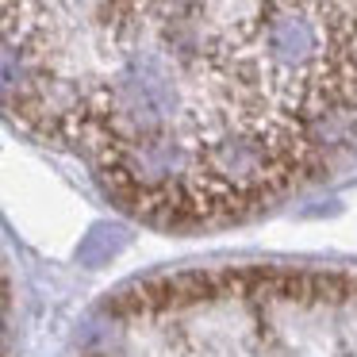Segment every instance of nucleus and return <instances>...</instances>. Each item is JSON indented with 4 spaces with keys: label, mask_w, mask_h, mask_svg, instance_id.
<instances>
[{
    "label": "nucleus",
    "mask_w": 357,
    "mask_h": 357,
    "mask_svg": "<svg viewBox=\"0 0 357 357\" xmlns=\"http://www.w3.org/2000/svg\"><path fill=\"white\" fill-rule=\"evenodd\" d=\"M0 108L146 223H238L357 142V0H0Z\"/></svg>",
    "instance_id": "obj_1"
},
{
    "label": "nucleus",
    "mask_w": 357,
    "mask_h": 357,
    "mask_svg": "<svg viewBox=\"0 0 357 357\" xmlns=\"http://www.w3.org/2000/svg\"><path fill=\"white\" fill-rule=\"evenodd\" d=\"M89 357H357V273L208 269L127 288Z\"/></svg>",
    "instance_id": "obj_2"
},
{
    "label": "nucleus",
    "mask_w": 357,
    "mask_h": 357,
    "mask_svg": "<svg viewBox=\"0 0 357 357\" xmlns=\"http://www.w3.org/2000/svg\"><path fill=\"white\" fill-rule=\"evenodd\" d=\"M8 273H4V261H0V354H4V338H8Z\"/></svg>",
    "instance_id": "obj_3"
}]
</instances>
